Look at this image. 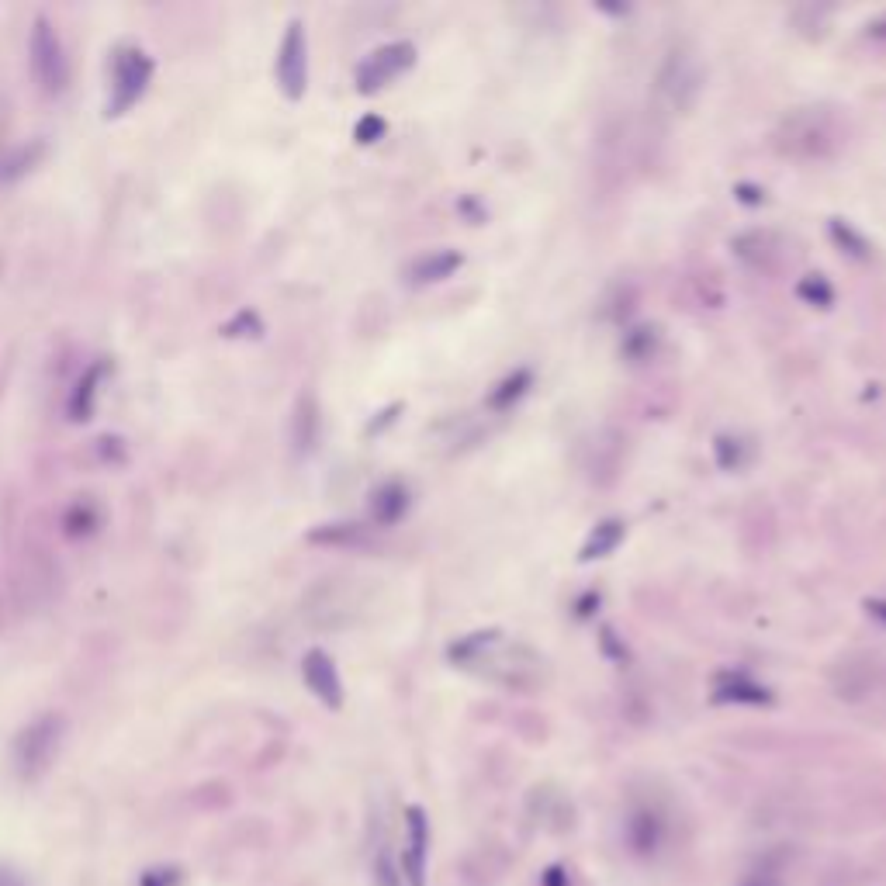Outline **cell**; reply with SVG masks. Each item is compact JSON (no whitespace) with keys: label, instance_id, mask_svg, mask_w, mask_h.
Returning a JSON list of instances; mask_svg holds the SVG:
<instances>
[{"label":"cell","instance_id":"cell-6","mask_svg":"<svg viewBox=\"0 0 886 886\" xmlns=\"http://www.w3.org/2000/svg\"><path fill=\"white\" fill-rule=\"evenodd\" d=\"M28 52H32V73L39 87L45 94H63L66 84H70V59H66V49L49 18H35Z\"/></svg>","mask_w":886,"mask_h":886},{"label":"cell","instance_id":"cell-3","mask_svg":"<svg viewBox=\"0 0 886 886\" xmlns=\"http://www.w3.org/2000/svg\"><path fill=\"white\" fill-rule=\"evenodd\" d=\"M707 87V66L703 52L693 39H672L662 52V63L655 73V97L672 115H693Z\"/></svg>","mask_w":886,"mask_h":886},{"label":"cell","instance_id":"cell-13","mask_svg":"<svg viewBox=\"0 0 886 886\" xmlns=\"http://www.w3.org/2000/svg\"><path fill=\"white\" fill-rule=\"evenodd\" d=\"M302 679H305V686L312 689L315 700L326 703L329 710H340V707H343V682H340V672H336V662L326 655V651L312 648L309 655L302 658Z\"/></svg>","mask_w":886,"mask_h":886},{"label":"cell","instance_id":"cell-2","mask_svg":"<svg viewBox=\"0 0 886 886\" xmlns=\"http://www.w3.org/2000/svg\"><path fill=\"white\" fill-rule=\"evenodd\" d=\"M772 146H776L779 156H790V160H831L845 146V122L828 104H803V108H793L779 118L776 132H772Z\"/></svg>","mask_w":886,"mask_h":886},{"label":"cell","instance_id":"cell-14","mask_svg":"<svg viewBox=\"0 0 886 886\" xmlns=\"http://www.w3.org/2000/svg\"><path fill=\"white\" fill-rule=\"evenodd\" d=\"M731 250L755 270H772L779 264V257H783V243H779V236H776V232H769V229L745 232V236L734 239Z\"/></svg>","mask_w":886,"mask_h":886},{"label":"cell","instance_id":"cell-15","mask_svg":"<svg viewBox=\"0 0 886 886\" xmlns=\"http://www.w3.org/2000/svg\"><path fill=\"white\" fill-rule=\"evenodd\" d=\"M713 700L717 703H745V707H765L772 703V693L755 682L752 675L745 672H724L713 686Z\"/></svg>","mask_w":886,"mask_h":886},{"label":"cell","instance_id":"cell-23","mask_svg":"<svg viewBox=\"0 0 886 886\" xmlns=\"http://www.w3.org/2000/svg\"><path fill=\"white\" fill-rule=\"evenodd\" d=\"M713 457H717V464L724 471H738V468H745V461H748V443L741 437L724 433V437L713 440Z\"/></svg>","mask_w":886,"mask_h":886},{"label":"cell","instance_id":"cell-18","mask_svg":"<svg viewBox=\"0 0 886 886\" xmlns=\"http://www.w3.org/2000/svg\"><path fill=\"white\" fill-rule=\"evenodd\" d=\"M319 402L312 395H302L295 405V416H291V440H295L298 454H312L315 443H319Z\"/></svg>","mask_w":886,"mask_h":886},{"label":"cell","instance_id":"cell-7","mask_svg":"<svg viewBox=\"0 0 886 886\" xmlns=\"http://www.w3.org/2000/svg\"><path fill=\"white\" fill-rule=\"evenodd\" d=\"M149 80H153V59L142 49H118L115 66H111V97H108V115H125L129 108L139 104L146 94Z\"/></svg>","mask_w":886,"mask_h":886},{"label":"cell","instance_id":"cell-8","mask_svg":"<svg viewBox=\"0 0 886 886\" xmlns=\"http://www.w3.org/2000/svg\"><path fill=\"white\" fill-rule=\"evenodd\" d=\"M277 87L288 101H302L305 87H309V39H305L302 21H291L277 45Z\"/></svg>","mask_w":886,"mask_h":886},{"label":"cell","instance_id":"cell-4","mask_svg":"<svg viewBox=\"0 0 886 886\" xmlns=\"http://www.w3.org/2000/svg\"><path fill=\"white\" fill-rule=\"evenodd\" d=\"M367 610V592L357 585V578H322L309 589L302 603V613L319 630H343L354 627Z\"/></svg>","mask_w":886,"mask_h":886},{"label":"cell","instance_id":"cell-28","mask_svg":"<svg viewBox=\"0 0 886 886\" xmlns=\"http://www.w3.org/2000/svg\"><path fill=\"white\" fill-rule=\"evenodd\" d=\"M797 295L803 298V302L810 305H821V309H828L831 302H835V291H831V284L824 281L821 274H807L803 281L797 284Z\"/></svg>","mask_w":886,"mask_h":886},{"label":"cell","instance_id":"cell-10","mask_svg":"<svg viewBox=\"0 0 886 886\" xmlns=\"http://www.w3.org/2000/svg\"><path fill=\"white\" fill-rule=\"evenodd\" d=\"M886 686V665L873 655H848L831 668V689L848 703H862Z\"/></svg>","mask_w":886,"mask_h":886},{"label":"cell","instance_id":"cell-12","mask_svg":"<svg viewBox=\"0 0 886 886\" xmlns=\"http://www.w3.org/2000/svg\"><path fill=\"white\" fill-rule=\"evenodd\" d=\"M623 838H627V848L637 855V859H651V855H658L665 845L662 810H655L651 803L634 807L627 814V821H623Z\"/></svg>","mask_w":886,"mask_h":886},{"label":"cell","instance_id":"cell-33","mask_svg":"<svg viewBox=\"0 0 886 886\" xmlns=\"http://www.w3.org/2000/svg\"><path fill=\"white\" fill-rule=\"evenodd\" d=\"M866 35H869V39H883V42H886V11H883V14H876V18L869 21V25H866Z\"/></svg>","mask_w":886,"mask_h":886},{"label":"cell","instance_id":"cell-29","mask_svg":"<svg viewBox=\"0 0 886 886\" xmlns=\"http://www.w3.org/2000/svg\"><path fill=\"white\" fill-rule=\"evenodd\" d=\"M309 540H315V544H360L364 533H360V527H354V523H336V527L315 530Z\"/></svg>","mask_w":886,"mask_h":886},{"label":"cell","instance_id":"cell-19","mask_svg":"<svg viewBox=\"0 0 886 886\" xmlns=\"http://www.w3.org/2000/svg\"><path fill=\"white\" fill-rule=\"evenodd\" d=\"M623 523L620 520H603L596 530L589 533V540L582 544V554H578V561H599L606 558V554H613L620 547L623 540Z\"/></svg>","mask_w":886,"mask_h":886},{"label":"cell","instance_id":"cell-32","mask_svg":"<svg viewBox=\"0 0 886 886\" xmlns=\"http://www.w3.org/2000/svg\"><path fill=\"white\" fill-rule=\"evenodd\" d=\"M0 886H28V880H25V873H18L14 866L0 862Z\"/></svg>","mask_w":886,"mask_h":886},{"label":"cell","instance_id":"cell-17","mask_svg":"<svg viewBox=\"0 0 886 886\" xmlns=\"http://www.w3.org/2000/svg\"><path fill=\"white\" fill-rule=\"evenodd\" d=\"M409 513V488L402 482H385L374 488L371 495V520L381 527H395L402 516Z\"/></svg>","mask_w":886,"mask_h":886},{"label":"cell","instance_id":"cell-30","mask_svg":"<svg viewBox=\"0 0 886 886\" xmlns=\"http://www.w3.org/2000/svg\"><path fill=\"white\" fill-rule=\"evenodd\" d=\"M385 129H388V125H385V118H381V115H364L357 122V129H354V139L360 142V146H371V142H378L381 135H385Z\"/></svg>","mask_w":886,"mask_h":886},{"label":"cell","instance_id":"cell-22","mask_svg":"<svg viewBox=\"0 0 886 886\" xmlns=\"http://www.w3.org/2000/svg\"><path fill=\"white\" fill-rule=\"evenodd\" d=\"M101 374H104V367L101 364H94L90 367V371L84 374V378H80V385H77V392H73V399H70V419H90V412H94V399H97V381H101Z\"/></svg>","mask_w":886,"mask_h":886},{"label":"cell","instance_id":"cell-11","mask_svg":"<svg viewBox=\"0 0 886 886\" xmlns=\"http://www.w3.org/2000/svg\"><path fill=\"white\" fill-rule=\"evenodd\" d=\"M402 883L426 886V866H430V817L423 807H405V835H402Z\"/></svg>","mask_w":886,"mask_h":886},{"label":"cell","instance_id":"cell-26","mask_svg":"<svg viewBox=\"0 0 886 886\" xmlns=\"http://www.w3.org/2000/svg\"><path fill=\"white\" fill-rule=\"evenodd\" d=\"M63 527H66L70 537H84V533H90L97 527V506H94V502H87V499L73 502L70 513L63 516Z\"/></svg>","mask_w":886,"mask_h":886},{"label":"cell","instance_id":"cell-21","mask_svg":"<svg viewBox=\"0 0 886 886\" xmlns=\"http://www.w3.org/2000/svg\"><path fill=\"white\" fill-rule=\"evenodd\" d=\"M42 153H45L42 142H32V146L11 149V153L0 160V184H11V180H18L21 174H28V170H32L35 163L42 160Z\"/></svg>","mask_w":886,"mask_h":886},{"label":"cell","instance_id":"cell-24","mask_svg":"<svg viewBox=\"0 0 886 886\" xmlns=\"http://www.w3.org/2000/svg\"><path fill=\"white\" fill-rule=\"evenodd\" d=\"M658 340H662V333H658L655 326H641V329H630L627 336H623V354H627L630 360H651V354H655Z\"/></svg>","mask_w":886,"mask_h":886},{"label":"cell","instance_id":"cell-27","mask_svg":"<svg viewBox=\"0 0 886 886\" xmlns=\"http://www.w3.org/2000/svg\"><path fill=\"white\" fill-rule=\"evenodd\" d=\"M831 236H835V243L842 246L845 253H852V257H859V260H869V257H873V253H869L866 236H859V232H855L848 222H842V219L831 222Z\"/></svg>","mask_w":886,"mask_h":886},{"label":"cell","instance_id":"cell-5","mask_svg":"<svg viewBox=\"0 0 886 886\" xmlns=\"http://www.w3.org/2000/svg\"><path fill=\"white\" fill-rule=\"evenodd\" d=\"M63 731L66 724L59 713H39V717L21 727L11 745V762L18 779L35 783V779L49 772V765L56 762L59 755V745H63Z\"/></svg>","mask_w":886,"mask_h":886},{"label":"cell","instance_id":"cell-16","mask_svg":"<svg viewBox=\"0 0 886 886\" xmlns=\"http://www.w3.org/2000/svg\"><path fill=\"white\" fill-rule=\"evenodd\" d=\"M464 257L457 250H430L423 253V257H416L409 267H405V277H409V284H437V281H447L454 270H461Z\"/></svg>","mask_w":886,"mask_h":886},{"label":"cell","instance_id":"cell-20","mask_svg":"<svg viewBox=\"0 0 886 886\" xmlns=\"http://www.w3.org/2000/svg\"><path fill=\"white\" fill-rule=\"evenodd\" d=\"M530 385H533L530 371H513L509 378H502L499 385L492 388V395H488V409H495V412L513 409V405L530 392Z\"/></svg>","mask_w":886,"mask_h":886},{"label":"cell","instance_id":"cell-9","mask_svg":"<svg viewBox=\"0 0 886 886\" xmlns=\"http://www.w3.org/2000/svg\"><path fill=\"white\" fill-rule=\"evenodd\" d=\"M412 63H416V45L412 42L378 45V49L357 66V90L360 94H378V90H385L388 84H395L402 73H409Z\"/></svg>","mask_w":886,"mask_h":886},{"label":"cell","instance_id":"cell-31","mask_svg":"<svg viewBox=\"0 0 886 886\" xmlns=\"http://www.w3.org/2000/svg\"><path fill=\"white\" fill-rule=\"evenodd\" d=\"M540 886H568V869L565 866H547L540 873Z\"/></svg>","mask_w":886,"mask_h":886},{"label":"cell","instance_id":"cell-1","mask_svg":"<svg viewBox=\"0 0 886 886\" xmlns=\"http://www.w3.org/2000/svg\"><path fill=\"white\" fill-rule=\"evenodd\" d=\"M447 658L464 672L495 682L513 693H530L547 679V662L530 644L506 637L502 630H475L468 637H457L450 644Z\"/></svg>","mask_w":886,"mask_h":886},{"label":"cell","instance_id":"cell-35","mask_svg":"<svg viewBox=\"0 0 886 886\" xmlns=\"http://www.w3.org/2000/svg\"><path fill=\"white\" fill-rule=\"evenodd\" d=\"M139 886H167V880H163L160 873H142V880H139Z\"/></svg>","mask_w":886,"mask_h":886},{"label":"cell","instance_id":"cell-25","mask_svg":"<svg viewBox=\"0 0 886 886\" xmlns=\"http://www.w3.org/2000/svg\"><path fill=\"white\" fill-rule=\"evenodd\" d=\"M371 869H374V886H402V866L388 845H378V852H374V859H371Z\"/></svg>","mask_w":886,"mask_h":886},{"label":"cell","instance_id":"cell-34","mask_svg":"<svg viewBox=\"0 0 886 886\" xmlns=\"http://www.w3.org/2000/svg\"><path fill=\"white\" fill-rule=\"evenodd\" d=\"M741 886H779V876L776 873H752Z\"/></svg>","mask_w":886,"mask_h":886}]
</instances>
